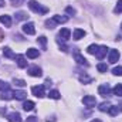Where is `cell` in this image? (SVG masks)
Listing matches in <instances>:
<instances>
[{"instance_id":"cell-5","label":"cell","mask_w":122,"mask_h":122,"mask_svg":"<svg viewBox=\"0 0 122 122\" xmlns=\"http://www.w3.org/2000/svg\"><path fill=\"white\" fill-rule=\"evenodd\" d=\"M33 95H36L37 98H43L44 97V85H36L31 88Z\"/></svg>"},{"instance_id":"cell-29","label":"cell","mask_w":122,"mask_h":122,"mask_svg":"<svg viewBox=\"0 0 122 122\" xmlns=\"http://www.w3.org/2000/svg\"><path fill=\"white\" fill-rule=\"evenodd\" d=\"M108 112H109V115L115 117V115H118V112H119V108H118V107H111Z\"/></svg>"},{"instance_id":"cell-31","label":"cell","mask_w":122,"mask_h":122,"mask_svg":"<svg viewBox=\"0 0 122 122\" xmlns=\"http://www.w3.org/2000/svg\"><path fill=\"white\" fill-rule=\"evenodd\" d=\"M0 90L1 91H7V90H10V85L6 81H0Z\"/></svg>"},{"instance_id":"cell-33","label":"cell","mask_w":122,"mask_h":122,"mask_svg":"<svg viewBox=\"0 0 122 122\" xmlns=\"http://www.w3.org/2000/svg\"><path fill=\"white\" fill-rule=\"evenodd\" d=\"M38 43L43 46V48H46V44H47V38H46L44 36H41V37H38Z\"/></svg>"},{"instance_id":"cell-23","label":"cell","mask_w":122,"mask_h":122,"mask_svg":"<svg viewBox=\"0 0 122 122\" xmlns=\"http://www.w3.org/2000/svg\"><path fill=\"white\" fill-rule=\"evenodd\" d=\"M80 81L84 82V84H90V82L92 81V78L91 77H88L87 74H81V75H80Z\"/></svg>"},{"instance_id":"cell-28","label":"cell","mask_w":122,"mask_h":122,"mask_svg":"<svg viewBox=\"0 0 122 122\" xmlns=\"http://www.w3.org/2000/svg\"><path fill=\"white\" fill-rule=\"evenodd\" d=\"M114 13H115V14L122 13V0H118V3H117V6H115V9H114Z\"/></svg>"},{"instance_id":"cell-9","label":"cell","mask_w":122,"mask_h":122,"mask_svg":"<svg viewBox=\"0 0 122 122\" xmlns=\"http://www.w3.org/2000/svg\"><path fill=\"white\" fill-rule=\"evenodd\" d=\"M14 60L17 61V65H19L20 68H26V67H27V61H26V58H24V56L19 54V56H16Z\"/></svg>"},{"instance_id":"cell-24","label":"cell","mask_w":122,"mask_h":122,"mask_svg":"<svg viewBox=\"0 0 122 122\" xmlns=\"http://www.w3.org/2000/svg\"><path fill=\"white\" fill-rule=\"evenodd\" d=\"M26 19H29V14L27 13H24V11L16 13V20H26Z\"/></svg>"},{"instance_id":"cell-40","label":"cell","mask_w":122,"mask_h":122,"mask_svg":"<svg viewBox=\"0 0 122 122\" xmlns=\"http://www.w3.org/2000/svg\"><path fill=\"white\" fill-rule=\"evenodd\" d=\"M91 122H101L99 119H94V121H91Z\"/></svg>"},{"instance_id":"cell-21","label":"cell","mask_w":122,"mask_h":122,"mask_svg":"<svg viewBox=\"0 0 122 122\" xmlns=\"http://www.w3.org/2000/svg\"><path fill=\"white\" fill-rule=\"evenodd\" d=\"M114 95H117V97H122V84H117L115 87H114Z\"/></svg>"},{"instance_id":"cell-35","label":"cell","mask_w":122,"mask_h":122,"mask_svg":"<svg viewBox=\"0 0 122 122\" xmlns=\"http://www.w3.org/2000/svg\"><path fill=\"white\" fill-rule=\"evenodd\" d=\"M26 122H38V118H37V117H29V118L26 119Z\"/></svg>"},{"instance_id":"cell-26","label":"cell","mask_w":122,"mask_h":122,"mask_svg":"<svg viewBox=\"0 0 122 122\" xmlns=\"http://www.w3.org/2000/svg\"><path fill=\"white\" fill-rule=\"evenodd\" d=\"M97 70H98L99 72H107V70H108V65H107V64H104V62H99V64L97 65Z\"/></svg>"},{"instance_id":"cell-11","label":"cell","mask_w":122,"mask_h":122,"mask_svg":"<svg viewBox=\"0 0 122 122\" xmlns=\"http://www.w3.org/2000/svg\"><path fill=\"white\" fill-rule=\"evenodd\" d=\"M107 50H108V48H107V46H101V47H98V51H97V54H95V56H97V58H98V60H102V58H104V56L107 54Z\"/></svg>"},{"instance_id":"cell-1","label":"cell","mask_w":122,"mask_h":122,"mask_svg":"<svg viewBox=\"0 0 122 122\" xmlns=\"http://www.w3.org/2000/svg\"><path fill=\"white\" fill-rule=\"evenodd\" d=\"M29 7H30L33 11L38 13V14H46V13L48 11V9H47V7L41 6V4H40L38 1H36V0H30V1H29Z\"/></svg>"},{"instance_id":"cell-27","label":"cell","mask_w":122,"mask_h":122,"mask_svg":"<svg viewBox=\"0 0 122 122\" xmlns=\"http://www.w3.org/2000/svg\"><path fill=\"white\" fill-rule=\"evenodd\" d=\"M48 97L53 98V99H60V92L57 91V90H53V91L48 92Z\"/></svg>"},{"instance_id":"cell-3","label":"cell","mask_w":122,"mask_h":122,"mask_svg":"<svg viewBox=\"0 0 122 122\" xmlns=\"http://www.w3.org/2000/svg\"><path fill=\"white\" fill-rule=\"evenodd\" d=\"M27 72H29V75H31V77H36V78H38V77H41V75H43L41 68H38L37 65H33V67H30V68L27 70Z\"/></svg>"},{"instance_id":"cell-16","label":"cell","mask_w":122,"mask_h":122,"mask_svg":"<svg viewBox=\"0 0 122 122\" xmlns=\"http://www.w3.org/2000/svg\"><path fill=\"white\" fill-rule=\"evenodd\" d=\"M38 54H40V53H38L37 48H29V50H27V57H29V58H37Z\"/></svg>"},{"instance_id":"cell-2","label":"cell","mask_w":122,"mask_h":122,"mask_svg":"<svg viewBox=\"0 0 122 122\" xmlns=\"http://www.w3.org/2000/svg\"><path fill=\"white\" fill-rule=\"evenodd\" d=\"M82 102H84V105H85V107L92 108V107H95L97 99H95V97H92V95H85V97L82 98Z\"/></svg>"},{"instance_id":"cell-30","label":"cell","mask_w":122,"mask_h":122,"mask_svg":"<svg viewBox=\"0 0 122 122\" xmlns=\"http://www.w3.org/2000/svg\"><path fill=\"white\" fill-rule=\"evenodd\" d=\"M112 74L114 75H118V77H122V67H115L114 70H112Z\"/></svg>"},{"instance_id":"cell-15","label":"cell","mask_w":122,"mask_h":122,"mask_svg":"<svg viewBox=\"0 0 122 122\" xmlns=\"http://www.w3.org/2000/svg\"><path fill=\"white\" fill-rule=\"evenodd\" d=\"M53 21L54 23H58V24H61V23H67L68 21V17L67 16H53Z\"/></svg>"},{"instance_id":"cell-10","label":"cell","mask_w":122,"mask_h":122,"mask_svg":"<svg viewBox=\"0 0 122 122\" xmlns=\"http://www.w3.org/2000/svg\"><path fill=\"white\" fill-rule=\"evenodd\" d=\"M7 119H9V122H21V117L19 112H11L7 115Z\"/></svg>"},{"instance_id":"cell-4","label":"cell","mask_w":122,"mask_h":122,"mask_svg":"<svg viewBox=\"0 0 122 122\" xmlns=\"http://www.w3.org/2000/svg\"><path fill=\"white\" fill-rule=\"evenodd\" d=\"M118 60H119V51H118V50H109L108 61H109L111 64H115Z\"/></svg>"},{"instance_id":"cell-17","label":"cell","mask_w":122,"mask_h":122,"mask_svg":"<svg viewBox=\"0 0 122 122\" xmlns=\"http://www.w3.org/2000/svg\"><path fill=\"white\" fill-rule=\"evenodd\" d=\"M70 36H71V31L68 30V29H61L60 30V37L62 40H68Z\"/></svg>"},{"instance_id":"cell-14","label":"cell","mask_w":122,"mask_h":122,"mask_svg":"<svg viewBox=\"0 0 122 122\" xmlns=\"http://www.w3.org/2000/svg\"><path fill=\"white\" fill-rule=\"evenodd\" d=\"M0 98H1V99H4V101H9V99L14 98V91H10V90L3 91V94L0 95Z\"/></svg>"},{"instance_id":"cell-22","label":"cell","mask_w":122,"mask_h":122,"mask_svg":"<svg viewBox=\"0 0 122 122\" xmlns=\"http://www.w3.org/2000/svg\"><path fill=\"white\" fill-rule=\"evenodd\" d=\"M111 107H112V105H111L109 102H102V104L99 105V111H102V112H108Z\"/></svg>"},{"instance_id":"cell-19","label":"cell","mask_w":122,"mask_h":122,"mask_svg":"<svg viewBox=\"0 0 122 122\" xmlns=\"http://www.w3.org/2000/svg\"><path fill=\"white\" fill-rule=\"evenodd\" d=\"M34 107H36V104H34L33 101H26V102L23 104V109H24V111H33Z\"/></svg>"},{"instance_id":"cell-6","label":"cell","mask_w":122,"mask_h":122,"mask_svg":"<svg viewBox=\"0 0 122 122\" xmlns=\"http://www.w3.org/2000/svg\"><path fill=\"white\" fill-rule=\"evenodd\" d=\"M23 31H24L27 36H33V34L36 33V27H34L33 23H26V24H23Z\"/></svg>"},{"instance_id":"cell-20","label":"cell","mask_w":122,"mask_h":122,"mask_svg":"<svg viewBox=\"0 0 122 122\" xmlns=\"http://www.w3.org/2000/svg\"><path fill=\"white\" fill-rule=\"evenodd\" d=\"M26 97H27V92L26 91H14V98L16 99H26Z\"/></svg>"},{"instance_id":"cell-18","label":"cell","mask_w":122,"mask_h":122,"mask_svg":"<svg viewBox=\"0 0 122 122\" xmlns=\"http://www.w3.org/2000/svg\"><path fill=\"white\" fill-rule=\"evenodd\" d=\"M3 54H4V57H7V58H16V54H14L9 47H4V48H3Z\"/></svg>"},{"instance_id":"cell-39","label":"cell","mask_w":122,"mask_h":122,"mask_svg":"<svg viewBox=\"0 0 122 122\" xmlns=\"http://www.w3.org/2000/svg\"><path fill=\"white\" fill-rule=\"evenodd\" d=\"M1 38H3V33L0 31V40H1Z\"/></svg>"},{"instance_id":"cell-41","label":"cell","mask_w":122,"mask_h":122,"mask_svg":"<svg viewBox=\"0 0 122 122\" xmlns=\"http://www.w3.org/2000/svg\"><path fill=\"white\" fill-rule=\"evenodd\" d=\"M121 29H122V24H121Z\"/></svg>"},{"instance_id":"cell-34","label":"cell","mask_w":122,"mask_h":122,"mask_svg":"<svg viewBox=\"0 0 122 122\" xmlns=\"http://www.w3.org/2000/svg\"><path fill=\"white\" fill-rule=\"evenodd\" d=\"M57 43H58V46H60L61 48H62V51H67V46H65V44H64V43H62V41H61L60 38H58V40H57Z\"/></svg>"},{"instance_id":"cell-32","label":"cell","mask_w":122,"mask_h":122,"mask_svg":"<svg viewBox=\"0 0 122 122\" xmlns=\"http://www.w3.org/2000/svg\"><path fill=\"white\" fill-rule=\"evenodd\" d=\"M13 82H14L17 87H26V85H27V84H26V81H23V80H16V78H14V80H13Z\"/></svg>"},{"instance_id":"cell-7","label":"cell","mask_w":122,"mask_h":122,"mask_svg":"<svg viewBox=\"0 0 122 122\" xmlns=\"http://www.w3.org/2000/svg\"><path fill=\"white\" fill-rule=\"evenodd\" d=\"M74 60L77 61L80 65H88V62H87V60L80 54V51H74Z\"/></svg>"},{"instance_id":"cell-8","label":"cell","mask_w":122,"mask_h":122,"mask_svg":"<svg viewBox=\"0 0 122 122\" xmlns=\"http://www.w3.org/2000/svg\"><path fill=\"white\" fill-rule=\"evenodd\" d=\"M98 92H99V95H102V97H107V95H109L111 88H109V85H108V84H102V85H99Z\"/></svg>"},{"instance_id":"cell-25","label":"cell","mask_w":122,"mask_h":122,"mask_svg":"<svg viewBox=\"0 0 122 122\" xmlns=\"http://www.w3.org/2000/svg\"><path fill=\"white\" fill-rule=\"evenodd\" d=\"M98 47H99V46H97V44H91V46H88L87 51H88L90 54H97V51H98Z\"/></svg>"},{"instance_id":"cell-37","label":"cell","mask_w":122,"mask_h":122,"mask_svg":"<svg viewBox=\"0 0 122 122\" xmlns=\"http://www.w3.org/2000/svg\"><path fill=\"white\" fill-rule=\"evenodd\" d=\"M57 119L54 118V117H51V118H47V122H56Z\"/></svg>"},{"instance_id":"cell-12","label":"cell","mask_w":122,"mask_h":122,"mask_svg":"<svg viewBox=\"0 0 122 122\" xmlns=\"http://www.w3.org/2000/svg\"><path fill=\"white\" fill-rule=\"evenodd\" d=\"M0 23L4 24L6 27H10V26H11V19H10V16H7V14H1V16H0Z\"/></svg>"},{"instance_id":"cell-36","label":"cell","mask_w":122,"mask_h":122,"mask_svg":"<svg viewBox=\"0 0 122 122\" xmlns=\"http://www.w3.org/2000/svg\"><path fill=\"white\" fill-rule=\"evenodd\" d=\"M67 13H68V14H75V9H72V7H67Z\"/></svg>"},{"instance_id":"cell-38","label":"cell","mask_w":122,"mask_h":122,"mask_svg":"<svg viewBox=\"0 0 122 122\" xmlns=\"http://www.w3.org/2000/svg\"><path fill=\"white\" fill-rule=\"evenodd\" d=\"M4 4H6V3H4V1H3V0H0V7H3V6H4Z\"/></svg>"},{"instance_id":"cell-13","label":"cell","mask_w":122,"mask_h":122,"mask_svg":"<svg viewBox=\"0 0 122 122\" xmlns=\"http://www.w3.org/2000/svg\"><path fill=\"white\" fill-rule=\"evenodd\" d=\"M84 36H85V31L82 30V29H75V30H74V33H72L74 40H81Z\"/></svg>"}]
</instances>
